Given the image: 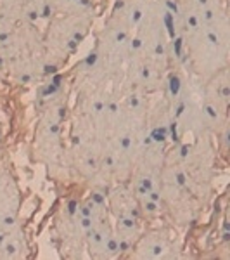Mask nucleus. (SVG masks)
<instances>
[{"label":"nucleus","instance_id":"1","mask_svg":"<svg viewBox=\"0 0 230 260\" xmlns=\"http://www.w3.org/2000/svg\"><path fill=\"white\" fill-rule=\"evenodd\" d=\"M230 28L228 12L198 24L185 26L175 39V56L190 75L204 82L228 68Z\"/></svg>","mask_w":230,"mask_h":260},{"label":"nucleus","instance_id":"2","mask_svg":"<svg viewBox=\"0 0 230 260\" xmlns=\"http://www.w3.org/2000/svg\"><path fill=\"white\" fill-rule=\"evenodd\" d=\"M66 123V98H52L40 111L35 128V151L36 161L44 163L50 174L68 170L66 167V144L62 139Z\"/></svg>","mask_w":230,"mask_h":260},{"label":"nucleus","instance_id":"3","mask_svg":"<svg viewBox=\"0 0 230 260\" xmlns=\"http://www.w3.org/2000/svg\"><path fill=\"white\" fill-rule=\"evenodd\" d=\"M160 194L168 224L175 228H187L196 220L199 203L185 182L180 163L177 160L173 148H168L165 165L161 170Z\"/></svg>","mask_w":230,"mask_h":260},{"label":"nucleus","instance_id":"4","mask_svg":"<svg viewBox=\"0 0 230 260\" xmlns=\"http://www.w3.org/2000/svg\"><path fill=\"white\" fill-rule=\"evenodd\" d=\"M95 19V12L80 14H59L49 19L47 31L44 33V47L49 71L57 70L78 45L89 35Z\"/></svg>","mask_w":230,"mask_h":260},{"label":"nucleus","instance_id":"5","mask_svg":"<svg viewBox=\"0 0 230 260\" xmlns=\"http://www.w3.org/2000/svg\"><path fill=\"white\" fill-rule=\"evenodd\" d=\"M83 212L87 217V257L95 260L121 258L118 240L106 203V191L92 187L82 198Z\"/></svg>","mask_w":230,"mask_h":260},{"label":"nucleus","instance_id":"6","mask_svg":"<svg viewBox=\"0 0 230 260\" xmlns=\"http://www.w3.org/2000/svg\"><path fill=\"white\" fill-rule=\"evenodd\" d=\"M106 203L118 240L121 258L128 257L132 246L147 228L137 203V198L128 182H114L106 189Z\"/></svg>","mask_w":230,"mask_h":260},{"label":"nucleus","instance_id":"7","mask_svg":"<svg viewBox=\"0 0 230 260\" xmlns=\"http://www.w3.org/2000/svg\"><path fill=\"white\" fill-rule=\"evenodd\" d=\"M57 248L66 258L87 257V217L82 200H71L64 203L54 222Z\"/></svg>","mask_w":230,"mask_h":260},{"label":"nucleus","instance_id":"8","mask_svg":"<svg viewBox=\"0 0 230 260\" xmlns=\"http://www.w3.org/2000/svg\"><path fill=\"white\" fill-rule=\"evenodd\" d=\"M183 243L171 224H161L145 228L132 246L127 258L137 260H175L182 258Z\"/></svg>","mask_w":230,"mask_h":260},{"label":"nucleus","instance_id":"9","mask_svg":"<svg viewBox=\"0 0 230 260\" xmlns=\"http://www.w3.org/2000/svg\"><path fill=\"white\" fill-rule=\"evenodd\" d=\"M21 222V191L7 169H0V243Z\"/></svg>","mask_w":230,"mask_h":260},{"label":"nucleus","instance_id":"10","mask_svg":"<svg viewBox=\"0 0 230 260\" xmlns=\"http://www.w3.org/2000/svg\"><path fill=\"white\" fill-rule=\"evenodd\" d=\"M30 245L24 233L23 222H19L0 243V258H24L28 257Z\"/></svg>","mask_w":230,"mask_h":260},{"label":"nucleus","instance_id":"11","mask_svg":"<svg viewBox=\"0 0 230 260\" xmlns=\"http://www.w3.org/2000/svg\"><path fill=\"white\" fill-rule=\"evenodd\" d=\"M145 2H149V0H145Z\"/></svg>","mask_w":230,"mask_h":260},{"label":"nucleus","instance_id":"12","mask_svg":"<svg viewBox=\"0 0 230 260\" xmlns=\"http://www.w3.org/2000/svg\"><path fill=\"white\" fill-rule=\"evenodd\" d=\"M223 2H227V0H223Z\"/></svg>","mask_w":230,"mask_h":260}]
</instances>
